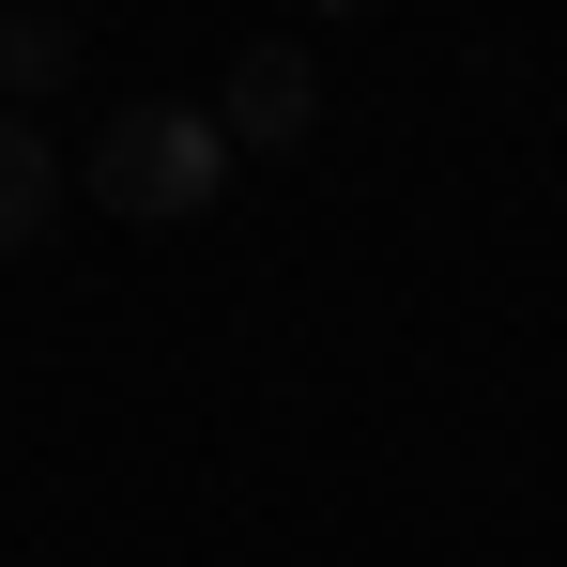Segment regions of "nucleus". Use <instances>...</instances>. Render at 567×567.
Returning <instances> with one entry per match:
<instances>
[{"mask_svg":"<svg viewBox=\"0 0 567 567\" xmlns=\"http://www.w3.org/2000/svg\"><path fill=\"white\" fill-rule=\"evenodd\" d=\"M215 185H230V138H215V107H169V93H138L123 123H93V199L123 215V230L215 215Z\"/></svg>","mask_w":567,"mask_h":567,"instance_id":"f257e3e1","label":"nucleus"},{"mask_svg":"<svg viewBox=\"0 0 567 567\" xmlns=\"http://www.w3.org/2000/svg\"><path fill=\"white\" fill-rule=\"evenodd\" d=\"M307 107H322L307 47H246V62H230V93H215V138H230V154H291V138H307Z\"/></svg>","mask_w":567,"mask_h":567,"instance_id":"f03ea898","label":"nucleus"},{"mask_svg":"<svg viewBox=\"0 0 567 567\" xmlns=\"http://www.w3.org/2000/svg\"><path fill=\"white\" fill-rule=\"evenodd\" d=\"M62 78H78V16H62V0H16V16H0V107L31 123Z\"/></svg>","mask_w":567,"mask_h":567,"instance_id":"7ed1b4c3","label":"nucleus"},{"mask_svg":"<svg viewBox=\"0 0 567 567\" xmlns=\"http://www.w3.org/2000/svg\"><path fill=\"white\" fill-rule=\"evenodd\" d=\"M47 215H62V154H47V123H16V107H0V261H31V246H47Z\"/></svg>","mask_w":567,"mask_h":567,"instance_id":"20e7f679","label":"nucleus"}]
</instances>
